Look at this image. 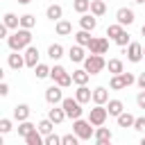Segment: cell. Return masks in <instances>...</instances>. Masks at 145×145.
<instances>
[{
	"mask_svg": "<svg viewBox=\"0 0 145 145\" xmlns=\"http://www.w3.org/2000/svg\"><path fill=\"white\" fill-rule=\"evenodd\" d=\"M7 45H9L11 50H16V52L25 50L27 45H32V32L25 29V27H18V29L7 39Z\"/></svg>",
	"mask_w": 145,
	"mask_h": 145,
	"instance_id": "cell-1",
	"label": "cell"
},
{
	"mask_svg": "<svg viewBox=\"0 0 145 145\" xmlns=\"http://www.w3.org/2000/svg\"><path fill=\"white\" fill-rule=\"evenodd\" d=\"M95 125L91 122V120H82V118H77V120H72V131L79 136V140H91L93 136H95V129H93Z\"/></svg>",
	"mask_w": 145,
	"mask_h": 145,
	"instance_id": "cell-2",
	"label": "cell"
},
{
	"mask_svg": "<svg viewBox=\"0 0 145 145\" xmlns=\"http://www.w3.org/2000/svg\"><path fill=\"white\" fill-rule=\"evenodd\" d=\"M84 68H86L91 75H100V72L106 68V61H104L102 54H91V57L84 59Z\"/></svg>",
	"mask_w": 145,
	"mask_h": 145,
	"instance_id": "cell-3",
	"label": "cell"
},
{
	"mask_svg": "<svg viewBox=\"0 0 145 145\" xmlns=\"http://www.w3.org/2000/svg\"><path fill=\"white\" fill-rule=\"evenodd\" d=\"M50 77L54 79V84H59V86H63V88H68V86L72 84V75L66 72V68L59 66V63H54V68L50 70Z\"/></svg>",
	"mask_w": 145,
	"mask_h": 145,
	"instance_id": "cell-4",
	"label": "cell"
},
{
	"mask_svg": "<svg viewBox=\"0 0 145 145\" xmlns=\"http://www.w3.org/2000/svg\"><path fill=\"white\" fill-rule=\"evenodd\" d=\"M61 106H63V111H66L68 118H72V120L82 118V111H84V109H82V102H79L77 97H63Z\"/></svg>",
	"mask_w": 145,
	"mask_h": 145,
	"instance_id": "cell-5",
	"label": "cell"
},
{
	"mask_svg": "<svg viewBox=\"0 0 145 145\" xmlns=\"http://www.w3.org/2000/svg\"><path fill=\"white\" fill-rule=\"evenodd\" d=\"M106 118H109V109H106L104 104H95V106L88 111V120H91L95 127L104 125V122H106Z\"/></svg>",
	"mask_w": 145,
	"mask_h": 145,
	"instance_id": "cell-6",
	"label": "cell"
},
{
	"mask_svg": "<svg viewBox=\"0 0 145 145\" xmlns=\"http://www.w3.org/2000/svg\"><path fill=\"white\" fill-rule=\"evenodd\" d=\"M63 86H59V84H52L50 88H45V102L48 104H61L63 102V91H61Z\"/></svg>",
	"mask_w": 145,
	"mask_h": 145,
	"instance_id": "cell-7",
	"label": "cell"
},
{
	"mask_svg": "<svg viewBox=\"0 0 145 145\" xmlns=\"http://www.w3.org/2000/svg\"><path fill=\"white\" fill-rule=\"evenodd\" d=\"M127 59H129L131 63H138V61L143 59V45L136 43V41H131V43L127 45Z\"/></svg>",
	"mask_w": 145,
	"mask_h": 145,
	"instance_id": "cell-8",
	"label": "cell"
},
{
	"mask_svg": "<svg viewBox=\"0 0 145 145\" xmlns=\"http://www.w3.org/2000/svg\"><path fill=\"white\" fill-rule=\"evenodd\" d=\"M116 20L125 27V25H131L134 20H136V16H134V11L131 9H127V7H120L118 11H116Z\"/></svg>",
	"mask_w": 145,
	"mask_h": 145,
	"instance_id": "cell-9",
	"label": "cell"
},
{
	"mask_svg": "<svg viewBox=\"0 0 145 145\" xmlns=\"http://www.w3.org/2000/svg\"><path fill=\"white\" fill-rule=\"evenodd\" d=\"M88 50H91V54H106L109 41H106V39H93L91 45H88Z\"/></svg>",
	"mask_w": 145,
	"mask_h": 145,
	"instance_id": "cell-10",
	"label": "cell"
},
{
	"mask_svg": "<svg viewBox=\"0 0 145 145\" xmlns=\"http://www.w3.org/2000/svg\"><path fill=\"white\" fill-rule=\"evenodd\" d=\"M36 63H39V48L36 45H27L25 48V66L34 68Z\"/></svg>",
	"mask_w": 145,
	"mask_h": 145,
	"instance_id": "cell-11",
	"label": "cell"
},
{
	"mask_svg": "<svg viewBox=\"0 0 145 145\" xmlns=\"http://www.w3.org/2000/svg\"><path fill=\"white\" fill-rule=\"evenodd\" d=\"M79 27L93 32V29L97 27V16H95V14H82V18H79Z\"/></svg>",
	"mask_w": 145,
	"mask_h": 145,
	"instance_id": "cell-12",
	"label": "cell"
},
{
	"mask_svg": "<svg viewBox=\"0 0 145 145\" xmlns=\"http://www.w3.org/2000/svg\"><path fill=\"white\" fill-rule=\"evenodd\" d=\"M111 138H113V134H111V131H109L106 127H102V125H100V127L95 129V136H93V140H95L97 145H104V143H111Z\"/></svg>",
	"mask_w": 145,
	"mask_h": 145,
	"instance_id": "cell-13",
	"label": "cell"
},
{
	"mask_svg": "<svg viewBox=\"0 0 145 145\" xmlns=\"http://www.w3.org/2000/svg\"><path fill=\"white\" fill-rule=\"evenodd\" d=\"M7 63H9V68H11V70H20V68L25 66V54H18L16 50H11V54H9V59H7Z\"/></svg>",
	"mask_w": 145,
	"mask_h": 145,
	"instance_id": "cell-14",
	"label": "cell"
},
{
	"mask_svg": "<svg viewBox=\"0 0 145 145\" xmlns=\"http://www.w3.org/2000/svg\"><path fill=\"white\" fill-rule=\"evenodd\" d=\"M48 118L54 122V125H59V122H63L68 116H66V111H63V106H57V104H52V109L48 111Z\"/></svg>",
	"mask_w": 145,
	"mask_h": 145,
	"instance_id": "cell-15",
	"label": "cell"
},
{
	"mask_svg": "<svg viewBox=\"0 0 145 145\" xmlns=\"http://www.w3.org/2000/svg\"><path fill=\"white\" fill-rule=\"evenodd\" d=\"M68 57H70V61H75V63H84V45H79V43H75L70 50H68Z\"/></svg>",
	"mask_w": 145,
	"mask_h": 145,
	"instance_id": "cell-16",
	"label": "cell"
},
{
	"mask_svg": "<svg viewBox=\"0 0 145 145\" xmlns=\"http://www.w3.org/2000/svg\"><path fill=\"white\" fill-rule=\"evenodd\" d=\"M75 97H77L82 104H86V102H91V100H93V91H91L86 84H82V86H77V91H75Z\"/></svg>",
	"mask_w": 145,
	"mask_h": 145,
	"instance_id": "cell-17",
	"label": "cell"
},
{
	"mask_svg": "<svg viewBox=\"0 0 145 145\" xmlns=\"http://www.w3.org/2000/svg\"><path fill=\"white\" fill-rule=\"evenodd\" d=\"M93 102H95V104H106V102H109V91H106L104 86L93 88Z\"/></svg>",
	"mask_w": 145,
	"mask_h": 145,
	"instance_id": "cell-18",
	"label": "cell"
},
{
	"mask_svg": "<svg viewBox=\"0 0 145 145\" xmlns=\"http://www.w3.org/2000/svg\"><path fill=\"white\" fill-rule=\"evenodd\" d=\"M61 16H63V9H61V5H50L48 9H45V18H50V20H61Z\"/></svg>",
	"mask_w": 145,
	"mask_h": 145,
	"instance_id": "cell-19",
	"label": "cell"
},
{
	"mask_svg": "<svg viewBox=\"0 0 145 145\" xmlns=\"http://www.w3.org/2000/svg\"><path fill=\"white\" fill-rule=\"evenodd\" d=\"M88 77H91V72H88L86 68H82V70H72V84H77V86L86 84Z\"/></svg>",
	"mask_w": 145,
	"mask_h": 145,
	"instance_id": "cell-20",
	"label": "cell"
},
{
	"mask_svg": "<svg viewBox=\"0 0 145 145\" xmlns=\"http://www.w3.org/2000/svg\"><path fill=\"white\" fill-rule=\"evenodd\" d=\"M106 109H109V116H116V118H118V116L125 111V104H122L120 100H109V102H106Z\"/></svg>",
	"mask_w": 145,
	"mask_h": 145,
	"instance_id": "cell-21",
	"label": "cell"
},
{
	"mask_svg": "<svg viewBox=\"0 0 145 145\" xmlns=\"http://www.w3.org/2000/svg\"><path fill=\"white\" fill-rule=\"evenodd\" d=\"M29 106L27 104H16V109H14V118L18 120V122H23V120H27L29 118Z\"/></svg>",
	"mask_w": 145,
	"mask_h": 145,
	"instance_id": "cell-22",
	"label": "cell"
},
{
	"mask_svg": "<svg viewBox=\"0 0 145 145\" xmlns=\"http://www.w3.org/2000/svg\"><path fill=\"white\" fill-rule=\"evenodd\" d=\"M54 32H57L59 36H68V34L72 32V25H70L68 20H63V18H61V20H57V25H54Z\"/></svg>",
	"mask_w": 145,
	"mask_h": 145,
	"instance_id": "cell-23",
	"label": "cell"
},
{
	"mask_svg": "<svg viewBox=\"0 0 145 145\" xmlns=\"http://www.w3.org/2000/svg\"><path fill=\"white\" fill-rule=\"evenodd\" d=\"M75 41H77L79 45L88 48V45H91V41H93V36H91V32H88V29H79V32L75 34Z\"/></svg>",
	"mask_w": 145,
	"mask_h": 145,
	"instance_id": "cell-24",
	"label": "cell"
},
{
	"mask_svg": "<svg viewBox=\"0 0 145 145\" xmlns=\"http://www.w3.org/2000/svg\"><path fill=\"white\" fill-rule=\"evenodd\" d=\"M2 23H5L9 29H18V27H20V16H16V14L9 11V14H5V20H2Z\"/></svg>",
	"mask_w": 145,
	"mask_h": 145,
	"instance_id": "cell-25",
	"label": "cell"
},
{
	"mask_svg": "<svg viewBox=\"0 0 145 145\" xmlns=\"http://www.w3.org/2000/svg\"><path fill=\"white\" fill-rule=\"evenodd\" d=\"M134 122H136V118L131 116V113H127V111H122L120 116H118V127H134Z\"/></svg>",
	"mask_w": 145,
	"mask_h": 145,
	"instance_id": "cell-26",
	"label": "cell"
},
{
	"mask_svg": "<svg viewBox=\"0 0 145 145\" xmlns=\"http://www.w3.org/2000/svg\"><path fill=\"white\" fill-rule=\"evenodd\" d=\"M91 14L104 16V14H106V2H104V0H91Z\"/></svg>",
	"mask_w": 145,
	"mask_h": 145,
	"instance_id": "cell-27",
	"label": "cell"
},
{
	"mask_svg": "<svg viewBox=\"0 0 145 145\" xmlns=\"http://www.w3.org/2000/svg\"><path fill=\"white\" fill-rule=\"evenodd\" d=\"M48 57H50L52 61H59V59L63 57V48H61L59 43H52V45L48 48Z\"/></svg>",
	"mask_w": 145,
	"mask_h": 145,
	"instance_id": "cell-28",
	"label": "cell"
},
{
	"mask_svg": "<svg viewBox=\"0 0 145 145\" xmlns=\"http://www.w3.org/2000/svg\"><path fill=\"white\" fill-rule=\"evenodd\" d=\"M36 129H39L36 125H32L29 120H23V122L18 125V136H23V138H25L27 134H32V131H36Z\"/></svg>",
	"mask_w": 145,
	"mask_h": 145,
	"instance_id": "cell-29",
	"label": "cell"
},
{
	"mask_svg": "<svg viewBox=\"0 0 145 145\" xmlns=\"http://www.w3.org/2000/svg\"><path fill=\"white\" fill-rule=\"evenodd\" d=\"M25 143H27V145H41V143H45V138H43V134L36 129V131H32V134L25 136Z\"/></svg>",
	"mask_w": 145,
	"mask_h": 145,
	"instance_id": "cell-30",
	"label": "cell"
},
{
	"mask_svg": "<svg viewBox=\"0 0 145 145\" xmlns=\"http://www.w3.org/2000/svg\"><path fill=\"white\" fill-rule=\"evenodd\" d=\"M106 68H109V72H111V75H120V72H125V70H122V61H120V59H109V61H106Z\"/></svg>",
	"mask_w": 145,
	"mask_h": 145,
	"instance_id": "cell-31",
	"label": "cell"
},
{
	"mask_svg": "<svg viewBox=\"0 0 145 145\" xmlns=\"http://www.w3.org/2000/svg\"><path fill=\"white\" fill-rule=\"evenodd\" d=\"M36 127H39V131H41L43 136H48V134H52V129H54V122H52L50 118H43V120H41Z\"/></svg>",
	"mask_w": 145,
	"mask_h": 145,
	"instance_id": "cell-32",
	"label": "cell"
},
{
	"mask_svg": "<svg viewBox=\"0 0 145 145\" xmlns=\"http://www.w3.org/2000/svg\"><path fill=\"white\" fill-rule=\"evenodd\" d=\"M50 70H52V68H48L45 63H36V66H34V75H36V79H45V77H50Z\"/></svg>",
	"mask_w": 145,
	"mask_h": 145,
	"instance_id": "cell-33",
	"label": "cell"
},
{
	"mask_svg": "<svg viewBox=\"0 0 145 145\" xmlns=\"http://www.w3.org/2000/svg\"><path fill=\"white\" fill-rule=\"evenodd\" d=\"M72 9H75L77 14H86V11L91 9V0H75V2H72Z\"/></svg>",
	"mask_w": 145,
	"mask_h": 145,
	"instance_id": "cell-34",
	"label": "cell"
},
{
	"mask_svg": "<svg viewBox=\"0 0 145 145\" xmlns=\"http://www.w3.org/2000/svg\"><path fill=\"white\" fill-rule=\"evenodd\" d=\"M36 25V16H32V14H25V16H20V27H25V29H32Z\"/></svg>",
	"mask_w": 145,
	"mask_h": 145,
	"instance_id": "cell-35",
	"label": "cell"
},
{
	"mask_svg": "<svg viewBox=\"0 0 145 145\" xmlns=\"http://www.w3.org/2000/svg\"><path fill=\"white\" fill-rule=\"evenodd\" d=\"M109 86H111L113 91H120V88H127V86H125V82H122V75H113V77H111V82H109Z\"/></svg>",
	"mask_w": 145,
	"mask_h": 145,
	"instance_id": "cell-36",
	"label": "cell"
},
{
	"mask_svg": "<svg viewBox=\"0 0 145 145\" xmlns=\"http://www.w3.org/2000/svg\"><path fill=\"white\" fill-rule=\"evenodd\" d=\"M120 32H122V25H120L118 20H116L113 25H109V27H106V36H111V39H116Z\"/></svg>",
	"mask_w": 145,
	"mask_h": 145,
	"instance_id": "cell-37",
	"label": "cell"
},
{
	"mask_svg": "<svg viewBox=\"0 0 145 145\" xmlns=\"http://www.w3.org/2000/svg\"><path fill=\"white\" fill-rule=\"evenodd\" d=\"M113 41H116V43H118V45H120V48H127V45H129V43H131V41H129V34H127V32H125V29H122V32H120V34H118V36H116V39H113Z\"/></svg>",
	"mask_w": 145,
	"mask_h": 145,
	"instance_id": "cell-38",
	"label": "cell"
},
{
	"mask_svg": "<svg viewBox=\"0 0 145 145\" xmlns=\"http://www.w3.org/2000/svg\"><path fill=\"white\" fill-rule=\"evenodd\" d=\"M79 143V136L72 131V134H66V136H61V145H77Z\"/></svg>",
	"mask_w": 145,
	"mask_h": 145,
	"instance_id": "cell-39",
	"label": "cell"
},
{
	"mask_svg": "<svg viewBox=\"0 0 145 145\" xmlns=\"http://www.w3.org/2000/svg\"><path fill=\"white\" fill-rule=\"evenodd\" d=\"M11 131V120L9 118H2L0 120V134H9Z\"/></svg>",
	"mask_w": 145,
	"mask_h": 145,
	"instance_id": "cell-40",
	"label": "cell"
},
{
	"mask_svg": "<svg viewBox=\"0 0 145 145\" xmlns=\"http://www.w3.org/2000/svg\"><path fill=\"white\" fill-rule=\"evenodd\" d=\"M59 143H61V138L57 134H48L45 136V145H59Z\"/></svg>",
	"mask_w": 145,
	"mask_h": 145,
	"instance_id": "cell-41",
	"label": "cell"
},
{
	"mask_svg": "<svg viewBox=\"0 0 145 145\" xmlns=\"http://www.w3.org/2000/svg\"><path fill=\"white\" fill-rule=\"evenodd\" d=\"M122 75V82H125V86H131L134 82H136V77L131 75V72H120Z\"/></svg>",
	"mask_w": 145,
	"mask_h": 145,
	"instance_id": "cell-42",
	"label": "cell"
},
{
	"mask_svg": "<svg viewBox=\"0 0 145 145\" xmlns=\"http://www.w3.org/2000/svg\"><path fill=\"white\" fill-rule=\"evenodd\" d=\"M134 129H136V131H145V116L136 118V122H134Z\"/></svg>",
	"mask_w": 145,
	"mask_h": 145,
	"instance_id": "cell-43",
	"label": "cell"
},
{
	"mask_svg": "<svg viewBox=\"0 0 145 145\" xmlns=\"http://www.w3.org/2000/svg\"><path fill=\"white\" fill-rule=\"evenodd\" d=\"M136 104H138L140 109H145V88H143V91L136 95Z\"/></svg>",
	"mask_w": 145,
	"mask_h": 145,
	"instance_id": "cell-44",
	"label": "cell"
},
{
	"mask_svg": "<svg viewBox=\"0 0 145 145\" xmlns=\"http://www.w3.org/2000/svg\"><path fill=\"white\" fill-rule=\"evenodd\" d=\"M0 95H2V97L9 95V84H7V82H0Z\"/></svg>",
	"mask_w": 145,
	"mask_h": 145,
	"instance_id": "cell-45",
	"label": "cell"
},
{
	"mask_svg": "<svg viewBox=\"0 0 145 145\" xmlns=\"http://www.w3.org/2000/svg\"><path fill=\"white\" fill-rule=\"evenodd\" d=\"M0 36H2V39H9V27H7L5 23L0 25Z\"/></svg>",
	"mask_w": 145,
	"mask_h": 145,
	"instance_id": "cell-46",
	"label": "cell"
},
{
	"mask_svg": "<svg viewBox=\"0 0 145 145\" xmlns=\"http://www.w3.org/2000/svg\"><path fill=\"white\" fill-rule=\"evenodd\" d=\"M136 84H138L140 88H145V72H140V75L136 77Z\"/></svg>",
	"mask_w": 145,
	"mask_h": 145,
	"instance_id": "cell-47",
	"label": "cell"
},
{
	"mask_svg": "<svg viewBox=\"0 0 145 145\" xmlns=\"http://www.w3.org/2000/svg\"><path fill=\"white\" fill-rule=\"evenodd\" d=\"M18 2H20V5H29L32 0H18Z\"/></svg>",
	"mask_w": 145,
	"mask_h": 145,
	"instance_id": "cell-48",
	"label": "cell"
},
{
	"mask_svg": "<svg viewBox=\"0 0 145 145\" xmlns=\"http://www.w3.org/2000/svg\"><path fill=\"white\" fill-rule=\"evenodd\" d=\"M134 2H136V5H145V0H134Z\"/></svg>",
	"mask_w": 145,
	"mask_h": 145,
	"instance_id": "cell-49",
	"label": "cell"
},
{
	"mask_svg": "<svg viewBox=\"0 0 145 145\" xmlns=\"http://www.w3.org/2000/svg\"><path fill=\"white\" fill-rule=\"evenodd\" d=\"M140 34H143V36H145V25H143V27H140Z\"/></svg>",
	"mask_w": 145,
	"mask_h": 145,
	"instance_id": "cell-50",
	"label": "cell"
},
{
	"mask_svg": "<svg viewBox=\"0 0 145 145\" xmlns=\"http://www.w3.org/2000/svg\"><path fill=\"white\" fill-rule=\"evenodd\" d=\"M140 145H145V138H143V140H140Z\"/></svg>",
	"mask_w": 145,
	"mask_h": 145,
	"instance_id": "cell-51",
	"label": "cell"
},
{
	"mask_svg": "<svg viewBox=\"0 0 145 145\" xmlns=\"http://www.w3.org/2000/svg\"><path fill=\"white\" fill-rule=\"evenodd\" d=\"M143 59H145V48H143Z\"/></svg>",
	"mask_w": 145,
	"mask_h": 145,
	"instance_id": "cell-52",
	"label": "cell"
}]
</instances>
